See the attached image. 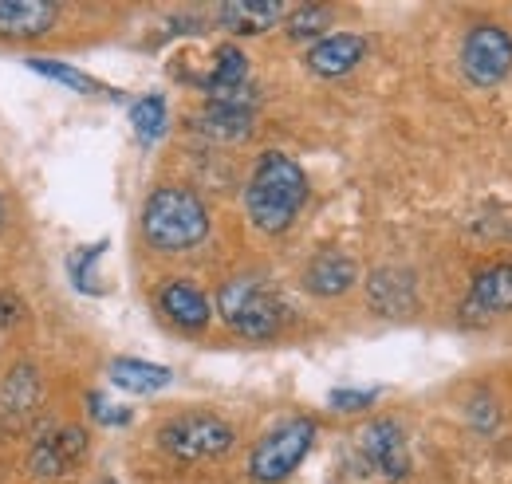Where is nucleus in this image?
Masks as SVG:
<instances>
[{
  "instance_id": "obj_3",
  "label": "nucleus",
  "mask_w": 512,
  "mask_h": 484,
  "mask_svg": "<svg viewBox=\"0 0 512 484\" xmlns=\"http://www.w3.org/2000/svg\"><path fill=\"white\" fill-rule=\"evenodd\" d=\"M217 311L245 339H272L284 323V303L276 300V292L268 284H260L253 276L229 280L217 292Z\"/></svg>"
},
{
  "instance_id": "obj_12",
  "label": "nucleus",
  "mask_w": 512,
  "mask_h": 484,
  "mask_svg": "<svg viewBox=\"0 0 512 484\" xmlns=\"http://www.w3.org/2000/svg\"><path fill=\"white\" fill-rule=\"evenodd\" d=\"M197 126L209 134V138H221V142H237L253 130V95L249 87L233 99H209V107L201 111Z\"/></svg>"
},
{
  "instance_id": "obj_11",
  "label": "nucleus",
  "mask_w": 512,
  "mask_h": 484,
  "mask_svg": "<svg viewBox=\"0 0 512 484\" xmlns=\"http://www.w3.org/2000/svg\"><path fill=\"white\" fill-rule=\"evenodd\" d=\"M355 280H359V268H355V260H351L347 252H339V248H323V252H316V256L308 260V268H304V288H308L312 296H323V300L343 296Z\"/></svg>"
},
{
  "instance_id": "obj_20",
  "label": "nucleus",
  "mask_w": 512,
  "mask_h": 484,
  "mask_svg": "<svg viewBox=\"0 0 512 484\" xmlns=\"http://www.w3.org/2000/svg\"><path fill=\"white\" fill-rule=\"evenodd\" d=\"M166 99L162 95H146V99H138L134 107H130V122H134V134H138V142L142 146H150V142H158L162 134H166Z\"/></svg>"
},
{
  "instance_id": "obj_22",
  "label": "nucleus",
  "mask_w": 512,
  "mask_h": 484,
  "mask_svg": "<svg viewBox=\"0 0 512 484\" xmlns=\"http://www.w3.org/2000/svg\"><path fill=\"white\" fill-rule=\"evenodd\" d=\"M32 71H40L44 79H56V83H64L71 91H83V95H95V91H103L91 75H83V71H75V67H67V63H56V60H28Z\"/></svg>"
},
{
  "instance_id": "obj_14",
  "label": "nucleus",
  "mask_w": 512,
  "mask_h": 484,
  "mask_svg": "<svg viewBox=\"0 0 512 484\" xmlns=\"http://www.w3.org/2000/svg\"><path fill=\"white\" fill-rule=\"evenodd\" d=\"M371 307L379 315H410L418 307V288H414V272L406 268H379L367 284Z\"/></svg>"
},
{
  "instance_id": "obj_24",
  "label": "nucleus",
  "mask_w": 512,
  "mask_h": 484,
  "mask_svg": "<svg viewBox=\"0 0 512 484\" xmlns=\"http://www.w3.org/2000/svg\"><path fill=\"white\" fill-rule=\"evenodd\" d=\"M87 402H91V418H95L99 425H127L130 422L127 406H115V402H107L103 394H91Z\"/></svg>"
},
{
  "instance_id": "obj_2",
  "label": "nucleus",
  "mask_w": 512,
  "mask_h": 484,
  "mask_svg": "<svg viewBox=\"0 0 512 484\" xmlns=\"http://www.w3.org/2000/svg\"><path fill=\"white\" fill-rule=\"evenodd\" d=\"M142 237L158 252H190L209 237V213L201 197L182 185H162L146 197Z\"/></svg>"
},
{
  "instance_id": "obj_17",
  "label": "nucleus",
  "mask_w": 512,
  "mask_h": 484,
  "mask_svg": "<svg viewBox=\"0 0 512 484\" xmlns=\"http://www.w3.org/2000/svg\"><path fill=\"white\" fill-rule=\"evenodd\" d=\"M158 303H162V311H166L178 327H186V331H201V327L209 323V300H205L193 284H186V280L166 284Z\"/></svg>"
},
{
  "instance_id": "obj_23",
  "label": "nucleus",
  "mask_w": 512,
  "mask_h": 484,
  "mask_svg": "<svg viewBox=\"0 0 512 484\" xmlns=\"http://www.w3.org/2000/svg\"><path fill=\"white\" fill-rule=\"evenodd\" d=\"M103 248H107V244H87V248H75V256L67 260L71 284H75L79 292H103V288L95 284V260L103 256Z\"/></svg>"
},
{
  "instance_id": "obj_5",
  "label": "nucleus",
  "mask_w": 512,
  "mask_h": 484,
  "mask_svg": "<svg viewBox=\"0 0 512 484\" xmlns=\"http://www.w3.org/2000/svg\"><path fill=\"white\" fill-rule=\"evenodd\" d=\"M233 425L213 418V414H182L174 422L162 425L158 441L170 457L178 461H209V457H221L229 445H233Z\"/></svg>"
},
{
  "instance_id": "obj_8",
  "label": "nucleus",
  "mask_w": 512,
  "mask_h": 484,
  "mask_svg": "<svg viewBox=\"0 0 512 484\" xmlns=\"http://www.w3.org/2000/svg\"><path fill=\"white\" fill-rule=\"evenodd\" d=\"M512 311V264H489L473 276V288L461 303V319L469 323H489L497 315H509Z\"/></svg>"
},
{
  "instance_id": "obj_18",
  "label": "nucleus",
  "mask_w": 512,
  "mask_h": 484,
  "mask_svg": "<svg viewBox=\"0 0 512 484\" xmlns=\"http://www.w3.org/2000/svg\"><path fill=\"white\" fill-rule=\"evenodd\" d=\"M245 79H249V60H245V52L233 48V44L217 48L213 71H209V79H205L209 99H233V95H241V91H245Z\"/></svg>"
},
{
  "instance_id": "obj_4",
  "label": "nucleus",
  "mask_w": 512,
  "mask_h": 484,
  "mask_svg": "<svg viewBox=\"0 0 512 484\" xmlns=\"http://www.w3.org/2000/svg\"><path fill=\"white\" fill-rule=\"evenodd\" d=\"M316 441V422L312 418H292V422L276 425L272 433H264L256 441L253 457H249V473H253L256 484H280L288 481L300 461L308 457Z\"/></svg>"
},
{
  "instance_id": "obj_10",
  "label": "nucleus",
  "mask_w": 512,
  "mask_h": 484,
  "mask_svg": "<svg viewBox=\"0 0 512 484\" xmlns=\"http://www.w3.org/2000/svg\"><path fill=\"white\" fill-rule=\"evenodd\" d=\"M367 60V40L355 36V32H335V36H323L308 48V67L323 75V79H339L347 71H355L359 63Z\"/></svg>"
},
{
  "instance_id": "obj_15",
  "label": "nucleus",
  "mask_w": 512,
  "mask_h": 484,
  "mask_svg": "<svg viewBox=\"0 0 512 484\" xmlns=\"http://www.w3.org/2000/svg\"><path fill=\"white\" fill-rule=\"evenodd\" d=\"M60 16V4L52 0H0V36L24 40L44 36Z\"/></svg>"
},
{
  "instance_id": "obj_6",
  "label": "nucleus",
  "mask_w": 512,
  "mask_h": 484,
  "mask_svg": "<svg viewBox=\"0 0 512 484\" xmlns=\"http://www.w3.org/2000/svg\"><path fill=\"white\" fill-rule=\"evenodd\" d=\"M461 71L473 87L489 91L512 71V36L497 24H477L461 44Z\"/></svg>"
},
{
  "instance_id": "obj_27",
  "label": "nucleus",
  "mask_w": 512,
  "mask_h": 484,
  "mask_svg": "<svg viewBox=\"0 0 512 484\" xmlns=\"http://www.w3.org/2000/svg\"><path fill=\"white\" fill-rule=\"evenodd\" d=\"M0 217H4V209H0Z\"/></svg>"
},
{
  "instance_id": "obj_9",
  "label": "nucleus",
  "mask_w": 512,
  "mask_h": 484,
  "mask_svg": "<svg viewBox=\"0 0 512 484\" xmlns=\"http://www.w3.org/2000/svg\"><path fill=\"white\" fill-rule=\"evenodd\" d=\"M83 453H87V433L67 425V429H56V433H44L32 445L28 469H32V477H64Z\"/></svg>"
},
{
  "instance_id": "obj_13",
  "label": "nucleus",
  "mask_w": 512,
  "mask_h": 484,
  "mask_svg": "<svg viewBox=\"0 0 512 484\" xmlns=\"http://www.w3.org/2000/svg\"><path fill=\"white\" fill-rule=\"evenodd\" d=\"M40 406V378L32 366H16L0 386V425L20 429Z\"/></svg>"
},
{
  "instance_id": "obj_19",
  "label": "nucleus",
  "mask_w": 512,
  "mask_h": 484,
  "mask_svg": "<svg viewBox=\"0 0 512 484\" xmlns=\"http://www.w3.org/2000/svg\"><path fill=\"white\" fill-rule=\"evenodd\" d=\"M111 382L127 394H154V390H166L174 382V374H170V366L142 363V359H115Z\"/></svg>"
},
{
  "instance_id": "obj_21",
  "label": "nucleus",
  "mask_w": 512,
  "mask_h": 484,
  "mask_svg": "<svg viewBox=\"0 0 512 484\" xmlns=\"http://www.w3.org/2000/svg\"><path fill=\"white\" fill-rule=\"evenodd\" d=\"M331 28V8L323 4H296L288 12V36L292 40H312V36H323Z\"/></svg>"
},
{
  "instance_id": "obj_1",
  "label": "nucleus",
  "mask_w": 512,
  "mask_h": 484,
  "mask_svg": "<svg viewBox=\"0 0 512 484\" xmlns=\"http://www.w3.org/2000/svg\"><path fill=\"white\" fill-rule=\"evenodd\" d=\"M308 201V174L296 158L268 150L260 154L249 189H245V209L253 217V225L260 233H284L300 209Z\"/></svg>"
},
{
  "instance_id": "obj_7",
  "label": "nucleus",
  "mask_w": 512,
  "mask_h": 484,
  "mask_svg": "<svg viewBox=\"0 0 512 484\" xmlns=\"http://www.w3.org/2000/svg\"><path fill=\"white\" fill-rule=\"evenodd\" d=\"M359 453L386 481H402L410 473L406 433H402V425L394 422V418H375L371 425H363L359 429Z\"/></svg>"
},
{
  "instance_id": "obj_16",
  "label": "nucleus",
  "mask_w": 512,
  "mask_h": 484,
  "mask_svg": "<svg viewBox=\"0 0 512 484\" xmlns=\"http://www.w3.org/2000/svg\"><path fill=\"white\" fill-rule=\"evenodd\" d=\"M280 16H284V4H276V0H233V4H221V8H217L221 28L241 32V36L268 32Z\"/></svg>"
},
{
  "instance_id": "obj_26",
  "label": "nucleus",
  "mask_w": 512,
  "mask_h": 484,
  "mask_svg": "<svg viewBox=\"0 0 512 484\" xmlns=\"http://www.w3.org/2000/svg\"><path fill=\"white\" fill-rule=\"evenodd\" d=\"M20 315H24V303L16 300V296H4L0 292V327H12Z\"/></svg>"
},
{
  "instance_id": "obj_25",
  "label": "nucleus",
  "mask_w": 512,
  "mask_h": 484,
  "mask_svg": "<svg viewBox=\"0 0 512 484\" xmlns=\"http://www.w3.org/2000/svg\"><path fill=\"white\" fill-rule=\"evenodd\" d=\"M375 398H379L375 390H331V406L343 410V414H359V410H367Z\"/></svg>"
}]
</instances>
